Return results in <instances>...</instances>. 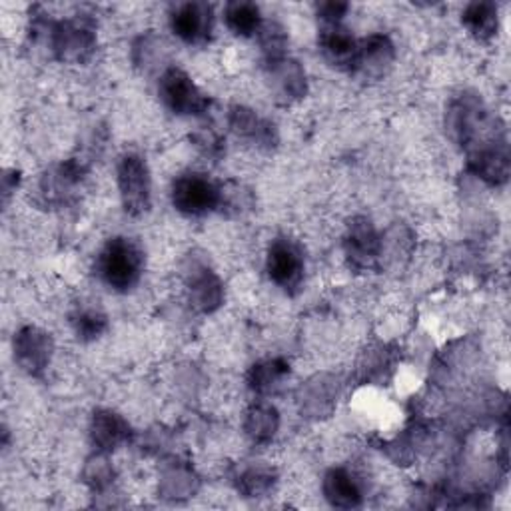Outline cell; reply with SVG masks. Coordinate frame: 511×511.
<instances>
[{
    "instance_id": "obj_11",
    "label": "cell",
    "mask_w": 511,
    "mask_h": 511,
    "mask_svg": "<svg viewBox=\"0 0 511 511\" xmlns=\"http://www.w3.org/2000/svg\"><path fill=\"white\" fill-rule=\"evenodd\" d=\"M128 425L124 424L117 414L100 412L92 424V440L100 450H112L120 442L127 440Z\"/></svg>"
},
{
    "instance_id": "obj_3",
    "label": "cell",
    "mask_w": 511,
    "mask_h": 511,
    "mask_svg": "<svg viewBox=\"0 0 511 511\" xmlns=\"http://www.w3.org/2000/svg\"><path fill=\"white\" fill-rule=\"evenodd\" d=\"M118 188L127 212L137 216L148 210L150 176L140 156H124L118 166Z\"/></svg>"
},
{
    "instance_id": "obj_2",
    "label": "cell",
    "mask_w": 511,
    "mask_h": 511,
    "mask_svg": "<svg viewBox=\"0 0 511 511\" xmlns=\"http://www.w3.org/2000/svg\"><path fill=\"white\" fill-rule=\"evenodd\" d=\"M172 202L182 214L204 216L220 206L222 192L200 174H184L172 186Z\"/></svg>"
},
{
    "instance_id": "obj_15",
    "label": "cell",
    "mask_w": 511,
    "mask_h": 511,
    "mask_svg": "<svg viewBox=\"0 0 511 511\" xmlns=\"http://www.w3.org/2000/svg\"><path fill=\"white\" fill-rule=\"evenodd\" d=\"M392 60V45L385 36H372L368 40H363L362 45H358V55L353 65L363 68V70H375L382 68L383 65H388Z\"/></svg>"
},
{
    "instance_id": "obj_21",
    "label": "cell",
    "mask_w": 511,
    "mask_h": 511,
    "mask_svg": "<svg viewBox=\"0 0 511 511\" xmlns=\"http://www.w3.org/2000/svg\"><path fill=\"white\" fill-rule=\"evenodd\" d=\"M346 3H324L318 6V13L326 20V25H340V18L346 15Z\"/></svg>"
},
{
    "instance_id": "obj_13",
    "label": "cell",
    "mask_w": 511,
    "mask_h": 511,
    "mask_svg": "<svg viewBox=\"0 0 511 511\" xmlns=\"http://www.w3.org/2000/svg\"><path fill=\"white\" fill-rule=\"evenodd\" d=\"M464 25L479 40H487L497 30V8L492 3H474L465 8Z\"/></svg>"
},
{
    "instance_id": "obj_5",
    "label": "cell",
    "mask_w": 511,
    "mask_h": 511,
    "mask_svg": "<svg viewBox=\"0 0 511 511\" xmlns=\"http://www.w3.org/2000/svg\"><path fill=\"white\" fill-rule=\"evenodd\" d=\"M268 274L276 286L296 290L304 278V258L290 240H276L268 254Z\"/></svg>"
},
{
    "instance_id": "obj_17",
    "label": "cell",
    "mask_w": 511,
    "mask_h": 511,
    "mask_svg": "<svg viewBox=\"0 0 511 511\" xmlns=\"http://www.w3.org/2000/svg\"><path fill=\"white\" fill-rule=\"evenodd\" d=\"M190 290L196 306L200 310H212L218 306V301H220V284H218V280L212 274H208L206 270H202V274L192 280Z\"/></svg>"
},
{
    "instance_id": "obj_10",
    "label": "cell",
    "mask_w": 511,
    "mask_h": 511,
    "mask_svg": "<svg viewBox=\"0 0 511 511\" xmlns=\"http://www.w3.org/2000/svg\"><path fill=\"white\" fill-rule=\"evenodd\" d=\"M348 254L360 266H370L378 256V236L368 220L352 224L348 236Z\"/></svg>"
},
{
    "instance_id": "obj_18",
    "label": "cell",
    "mask_w": 511,
    "mask_h": 511,
    "mask_svg": "<svg viewBox=\"0 0 511 511\" xmlns=\"http://www.w3.org/2000/svg\"><path fill=\"white\" fill-rule=\"evenodd\" d=\"M288 366L280 360L260 363V366H254L252 373H250V385L258 392H268L272 390L281 378H284Z\"/></svg>"
},
{
    "instance_id": "obj_4",
    "label": "cell",
    "mask_w": 511,
    "mask_h": 511,
    "mask_svg": "<svg viewBox=\"0 0 511 511\" xmlns=\"http://www.w3.org/2000/svg\"><path fill=\"white\" fill-rule=\"evenodd\" d=\"M160 97L166 107L176 114H198L208 104L192 78L180 68H170L164 72V77L160 78Z\"/></svg>"
},
{
    "instance_id": "obj_14",
    "label": "cell",
    "mask_w": 511,
    "mask_h": 511,
    "mask_svg": "<svg viewBox=\"0 0 511 511\" xmlns=\"http://www.w3.org/2000/svg\"><path fill=\"white\" fill-rule=\"evenodd\" d=\"M324 489L333 506L356 507L360 504V489L356 482H353V477H350L346 472H342V469L328 474Z\"/></svg>"
},
{
    "instance_id": "obj_20",
    "label": "cell",
    "mask_w": 511,
    "mask_h": 511,
    "mask_svg": "<svg viewBox=\"0 0 511 511\" xmlns=\"http://www.w3.org/2000/svg\"><path fill=\"white\" fill-rule=\"evenodd\" d=\"M72 324H75V330L80 338L92 340L98 338L104 328H107V318L97 310H80L78 314L72 318Z\"/></svg>"
},
{
    "instance_id": "obj_19",
    "label": "cell",
    "mask_w": 511,
    "mask_h": 511,
    "mask_svg": "<svg viewBox=\"0 0 511 511\" xmlns=\"http://www.w3.org/2000/svg\"><path fill=\"white\" fill-rule=\"evenodd\" d=\"M248 434L258 442L272 437L278 427V415L272 408H254L248 415Z\"/></svg>"
},
{
    "instance_id": "obj_1",
    "label": "cell",
    "mask_w": 511,
    "mask_h": 511,
    "mask_svg": "<svg viewBox=\"0 0 511 511\" xmlns=\"http://www.w3.org/2000/svg\"><path fill=\"white\" fill-rule=\"evenodd\" d=\"M144 258L140 248L128 238H114L104 246L98 258V274L107 286L117 291H128L138 284Z\"/></svg>"
},
{
    "instance_id": "obj_8",
    "label": "cell",
    "mask_w": 511,
    "mask_h": 511,
    "mask_svg": "<svg viewBox=\"0 0 511 511\" xmlns=\"http://www.w3.org/2000/svg\"><path fill=\"white\" fill-rule=\"evenodd\" d=\"M16 356L25 370L36 373L46 366L50 356V342L45 333L28 328L20 332V336L16 338Z\"/></svg>"
},
{
    "instance_id": "obj_6",
    "label": "cell",
    "mask_w": 511,
    "mask_h": 511,
    "mask_svg": "<svg viewBox=\"0 0 511 511\" xmlns=\"http://www.w3.org/2000/svg\"><path fill=\"white\" fill-rule=\"evenodd\" d=\"M170 25L184 43H202L212 30V8L202 3H186L172 10Z\"/></svg>"
},
{
    "instance_id": "obj_9",
    "label": "cell",
    "mask_w": 511,
    "mask_h": 511,
    "mask_svg": "<svg viewBox=\"0 0 511 511\" xmlns=\"http://www.w3.org/2000/svg\"><path fill=\"white\" fill-rule=\"evenodd\" d=\"M320 45L324 55L336 65H353V60H356L358 43L340 25H326V28L322 30Z\"/></svg>"
},
{
    "instance_id": "obj_16",
    "label": "cell",
    "mask_w": 511,
    "mask_h": 511,
    "mask_svg": "<svg viewBox=\"0 0 511 511\" xmlns=\"http://www.w3.org/2000/svg\"><path fill=\"white\" fill-rule=\"evenodd\" d=\"M232 127L238 134H242V137H248V138H254L258 142L268 144L270 138H272V130H270L268 124L260 120L252 110L234 108Z\"/></svg>"
},
{
    "instance_id": "obj_7",
    "label": "cell",
    "mask_w": 511,
    "mask_h": 511,
    "mask_svg": "<svg viewBox=\"0 0 511 511\" xmlns=\"http://www.w3.org/2000/svg\"><path fill=\"white\" fill-rule=\"evenodd\" d=\"M52 45L62 60H82L92 50V30L82 23H62L55 30Z\"/></svg>"
},
{
    "instance_id": "obj_12",
    "label": "cell",
    "mask_w": 511,
    "mask_h": 511,
    "mask_svg": "<svg viewBox=\"0 0 511 511\" xmlns=\"http://www.w3.org/2000/svg\"><path fill=\"white\" fill-rule=\"evenodd\" d=\"M226 25L240 36H252L262 28L260 8L252 3H230L226 6Z\"/></svg>"
}]
</instances>
